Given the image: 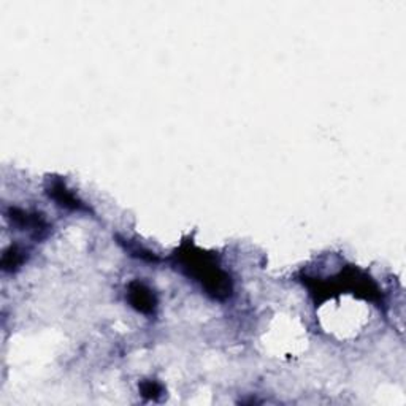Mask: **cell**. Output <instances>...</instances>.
<instances>
[{"instance_id": "1", "label": "cell", "mask_w": 406, "mask_h": 406, "mask_svg": "<svg viewBox=\"0 0 406 406\" xmlns=\"http://www.w3.org/2000/svg\"><path fill=\"white\" fill-rule=\"evenodd\" d=\"M129 300L133 308L142 313H153L156 308V299L151 290L142 283H133L129 287Z\"/></svg>"}]
</instances>
